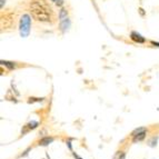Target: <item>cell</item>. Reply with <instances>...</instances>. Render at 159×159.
<instances>
[{
    "label": "cell",
    "mask_w": 159,
    "mask_h": 159,
    "mask_svg": "<svg viewBox=\"0 0 159 159\" xmlns=\"http://www.w3.org/2000/svg\"><path fill=\"white\" fill-rule=\"evenodd\" d=\"M74 156H75V157H76V158H77V159H82V158H80V157H78V156L76 155V154H74Z\"/></svg>",
    "instance_id": "cell-17"
},
{
    "label": "cell",
    "mask_w": 159,
    "mask_h": 159,
    "mask_svg": "<svg viewBox=\"0 0 159 159\" xmlns=\"http://www.w3.org/2000/svg\"><path fill=\"white\" fill-rule=\"evenodd\" d=\"M146 128H137V129H135L133 131V133H131V136H135V135H137L138 133H140V131H142V130H145Z\"/></svg>",
    "instance_id": "cell-14"
},
{
    "label": "cell",
    "mask_w": 159,
    "mask_h": 159,
    "mask_svg": "<svg viewBox=\"0 0 159 159\" xmlns=\"http://www.w3.org/2000/svg\"><path fill=\"white\" fill-rule=\"evenodd\" d=\"M130 39L137 44H145L146 42V39L145 37H142L140 33L137 32V31H131L130 32Z\"/></svg>",
    "instance_id": "cell-4"
},
{
    "label": "cell",
    "mask_w": 159,
    "mask_h": 159,
    "mask_svg": "<svg viewBox=\"0 0 159 159\" xmlns=\"http://www.w3.org/2000/svg\"><path fill=\"white\" fill-rule=\"evenodd\" d=\"M151 44H154V46H157V47H159V42H156V41H151Z\"/></svg>",
    "instance_id": "cell-15"
},
{
    "label": "cell",
    "mask_w": 159,
    "mask_h": 159,
    "mask_svg": "<svg viewBox=\"0 0 159 159\" xmlns=\"http://www.w3.org/2000/svg\"><path fill=\"white\" fill-rule=\"evenodd\" d=\"M51 1L56 5V6H58V7H63V4H65L63 0H51Z\"/></svg>",
    "instance_id": "cell-13"
},
{
    "label": "cell",
    "mask_w": 159,
    "mask_h": 159,
    "mask_svg": "<svg viewBox=\"0 0 159 159\" xmlns=\"http://www.w3.org/2000/svg\"><path fill=\"white\" fill-rule=\"evenodd\" d=\"M157 140H158V137H154L151 139V140L149 141V146L150 147H155V146H157Z\"/></svg>",
    "instance_id": "cell-12"
},
{
    "label": "cell",
    "mask_w": 159,
    "mask_h": 159,
    "mask_svg": "<svg viewBox=\"0 0 159 159\" xmlns=\"http://www.w3.org/2000/svg\"><path fill=\"white\" fill-rule=\"evenodd\" d=\"M1 65L2 66H6L8 69H15L16 68V63H12V61H6V60H1Z\"/></svg>",
    "instance_id": "cell-10"
},
{
    "label": "cell",
    "mask_w": 159,
    "mask_h": 159,
    "mask_svg": "<svg viewBox=\"0 0 159 159\" xmlns=\"http://www.w3.org/2000/svg\"><path fill=\"white\" fill-rule=\"evenodd\" d=\"M54 141V138L52 137H44L41 138L40 140H39V146H48V145H50Z\"/></svg>",
    "instance_id": "cell-8"
},
{
    "label": "cell",
    "mask_w": 159,
    "mask_h": 159,
    "mask_svg": "<svg viewBox=\"0 0 159 159\" xmlns=\"http://www.w3.org/2000/svg\"><path fill=\"white\" fill-rule=\"evenodd\" d=\"M59 21H61V20H65V19L68 18V11H67V9H65V8H61L59 10Z\"/></svg>",
    "instance_id": "cell-9"
},
{
    "label": "cell",
    "mask_w": 159,
    "mask_h": 159,
    "mask_svg": "<svg viewBox=\"0 0 159 159\" xmlns=\"http://www.w3.org/2000/svg\"><path fill=\"white\" fill-rule=\"evenodd\" d=\"M31 16L39 22L54 23L56 20L55 11L47 0H30L29 4Z\"/></svg>",
    "instance_id": "cell-1"
},
{
    "label": "cell",
    "mask_w": 159,
    "mask_h": 159,
    "mask_svg": "<svg viewBox=\"0 0 159 159\" xmlns=\"http://www.w3.org/2000/svg\"><path fill=\"white\" fill-rule=\"evenodd\" d=\"M1 28L2 29H10L12 27H15L16 23V15L14 12H7L5 16H1Z\"/></svg>",
    "instance_id": "cell-3"
},
{
    "label": "cell",
    "mask_w": 159,
    "mask_h": 159,
    "mask_svg": "<svg viewBox=\"0 0 159 159\" xmlns=\"http://www.w3.org/2000/svg\"><path fill=\"white\" fill-rule=\"evenodd\" d=\"M146 133H147V130L145 129V130H142V131H140V133H138L137 135L133 136V142H138V141L144 140L145 137H146Z\"/></svg>",
    "instance_id": "cell-6"
},
{
    "label": "cell",
    "mask_w": 159,
    "mask_h": 159,
    "mask_svg": "<svg viewBox=\"0 0 159 159\" xmlns=\"http://www.w3.org/2000/svg\"><path fill=\"white\" fill-rule=\"evenodd\" d=\"M4 4H6V0H1V9L4 8Z\"/></svg>",
    "instance_id": "cell-16"
},
{
    "label": "cell",
    "mask_w": 159,
    "mask_h": 159,
    "mask_svg": "<svg viewBox=\"0 0 159 159\" xmlns=\"http://www.w3.org/2000/svg\"><path fill=\"white\" fill-rule=\"evenodd\" d=\"M44 98H35V97H30L29 100H28V102L29 104H33V102H40V101H42Z\"/></svg>",
    "instance_id": "cell-11"
},
{
    "label": "cell",
    "mask_w": 159,
    "mask_h": 159,
    "mask_svg": "<svg viewBox=\"0 0 159 159\" xmlns=\"http://www.w3.org/2000/svg\"><path fill=\"white\" fill-rule=\"evenodd\" d=\"M30 28H31V17L28 14H23L20 17L19 21V32L22 38H27L30 33Z\"/></svg>",
    "instance_id": "cell-2"
},
{
    "label": "cell",
    "mask_w": 159,
    "mask_h": 159,
    "mask_svg": "<svg viewBox=\"0 0 159 159\" xmlns=\"http://www.w3.org/2000/svg\"><path fill=\"white\" fill-rule=\"evenodd\" d=\"M69 27H70V20L69 18L65 19V20H61L60 21V30L63 31V32H66L67 30L69 29Z\"/></svg>",
    "instance_id": "cell-7"
},
{
    "label": "cell",
    "mask_w": 159,
    "mask_h": 159,
    "mask_svg": "<svg viewBox=\"0 0 159 159\" xmlns=\"http://www.w3.org/2000/svg\"><path fill=\"white\" fill-rule=\"evenodd\" d=\"M38 125H39V122L38 121H36V120H31V121L28 122L26 126H25L23 130H21V133L22 135H25V133H27L29 130H32V129H35V128H37Z\"/></svg>",
    "instance_id": "cell-5"
}]
</instances>
